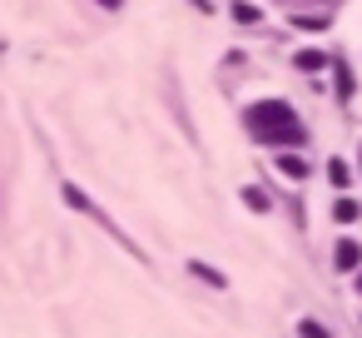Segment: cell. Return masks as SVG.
I'll list each match as a JSON object with an SVG mask.
<instances>
[{"label": "cell", "mask_w": 362, "mask_h": 338, "mask_svg": "<svg viewBox=\"0 0 362 338\" xmlns=\"http://www.w3.org/2000/svg\"><path fill=\"white\" fill-rule=\"evenodd\" d=\"M243 125L268 150H298V145H308V130H303V120L293 115L288 100H253L243 110Z\"/></svg>", "instance_id": "1"}, {"label": "cell", "mask_w": 362, "mask_h": 338, "mask_svg": "<svg viewBox=\"0 0 362 338\" xmlns=\"http://www.w3.org/2000/svg\"><path fill=\"white\" fill-rule=\"evenodd\" d=\"M332 269H337V274H357V269H362V244H357V239H337Z\"/></svg>", "instance_id": "2"}, {"label": "cell", "mask_w": 362, "mask_h": 338, "mask_svg": "<svg viewBox=\"0 0 362 338\" xmlns=\"http://www.w3.org/2000/svg\"><path fill=\"white\" fill-rule=\"evenodd\" d=\"M293 65H298L303 75H317V70H327V65H332V55H322V50H313V45H303V50L293 55Z\"/></svg>", "instance_id": "3"}, {"label": "cell", "mask_w": 362, "mask_h": 338, "mask_svg": "<svg viewBox=\"0 0 362 338\" xmlns=\"http://www.w3.org/2000/svg\"><path fill=\"white\" fill-rule=\"evenodd\" d=\"M327 184H332L337 194H347V189H352V164H347L342 154H332V159H327Z\"/></svg>", "instance_id": "4"}, {"label": "cell", "mask_w": 362, "mask_h": 338, "mask_svg": "<svg viewBox=\"0 0 362 338\" xmlns=\"http://www.w3.org/2000/svg\"><path fill=\"white\" fill-rule=\"evenodd\" d=\"M332 80H337V100L347 105V100H352V90H357V80H352V70H347V60H342V55H332Z\"/></svg>", "instance_id": "5"}, {"label": "cell", "mask_w": 362, "mask_h": 338, "mask_svg": "<svg viewBox=\"0 0 362 338\" xmlns=\"http://www.w3.org/2000/svg\"><path fill=\"white\" fill-rule=\"evenodd\" d=\"M357 219H362V204H357L352 194H337V204H332V224L347 229V224H357Z\"/></svg>", "instance_id": "6"}, {"label": "cell", "mask_w": 362, "mask_h": 338, "mask_svg": "<svg viewBox=\"0 0 362 338\" xmlns=\"http://www.w3.org/2000/svg\"><path fill=\"white\" fill-rule=\"evenodd\" d=\"M189 274H194V278H204L209 288H228V278H223L214 264H204V259H189Z\"/></svg>", "instance_id": "7"}, {"label": "cell", "mask_w": 362, "mask_h": 338, "mask_svg": "<svg viewBox=\"0 0 362 338\" xmlns=\"http://www.w3.org/2000/svg\"><path fill=\"white\" fill-rule=\"evenodd\" d=\"M273 164H278L288 179H308V164H303L298 154H288V150H278V154H273Z\"/></svg>", "instance_id": "8"}, {"label": "cell", "mask_w": 362, "mask_h": 338, "mask_svg": "<svg viewBox=\"0 0 362 338\" xmlns=\"http://www.w3.org/2000/svg\"><path fill=\"white\" fill-rule=\"evenodd\" d=\"M228 16L238 21V26H258L263 16H258V6H253V0H233V6H228Z\"/></svg>", "instance_id": "9"}, {"label": "cell", "mask_w": 362, "mask_h": 338, "mask_svg": "<svg viewBox=\"0 0 362 338\" xmlns=\"http://www.w3.org/2000/svg\"><path fill=\"white\" fill-rule=\"evenodd\" d=\"M243 204H248L253 214H268V209H273V199H268L258 184H243Z\"/></svg>", "instance_id": "10"}, {"label": "cell", "mask_w": 362, "mask_h": 338, "mask_svg": "<svg viewBox=\"0 0 362 338\" xmlns=\"http://www.w3.org/2000/svg\"><path fill=\"white\" fill-rule=\"evenodd\" d=\"M293 26H298V30H308V35H322V30H327L332 21H327V16H298Z\"/></svg>", "instance_id": "11"}, {"label": "cell", "mask_w": 362, "mask_h": 338, "mask_svg": "<svg viewBox=\"0 0 362 338\" xmlns=\"http://www.w3.org/2000/svg\"><path fill=\"white\" fill-rule=\"evenodd\" d=\"M298 338H332V333H327V323H317V318H298Z\"/></svg>", "instance_id": "12"}, {"label": "cell", "mask_w": 362, "mask_h": 338, "mask_svg": "<svg viewBox=\"0 0 362 338\" xmlns=\"http://www.w3.org/2000/svg\"><path fill=\"white\" fill-rule=\"evenodd\" d=\"M100 6H105V11H119V6H124V0H100Z\"/></svg>", "instance_id": "13"}, {"label": "cell", "mask_w": 362, "mask_h": 338, "mask_svg": "<svg viewBox=\"0 0 362 338\" xmlns=\"http://www.w3.org/2000/svg\"><path fill=\"white\" fill-rule=\"evenodd\" d=\"M194 6H199V11H214V0H194Z\"/></svg>", "instance_id": "14"}, {"label": "cell", "mask_w": 362, "mask_h": 338, "mask_svg": "<svg viewBox=\"0 0 362 338\" xmlns=\"http://www.w3.org/2000/svg\"><path fill=\"white\" fill-rule=\"evenodd\" d=\"M357 298H362V269H357Z\"/></svg>", "instance_id": "15"}, {"label": "cell", "mask_w": 362, "mask_h": 338, "mask_svg": "<svg viewBox=\"0 0 362 338\" xmlns=\"http://www.w3.org/2000/svg\"><path fill=\"white\" fill-rule=\"evenodd\" d=\"M357 159H362V150H357Z\"/></svg>", "instance_id": "16"}]
</instances>
